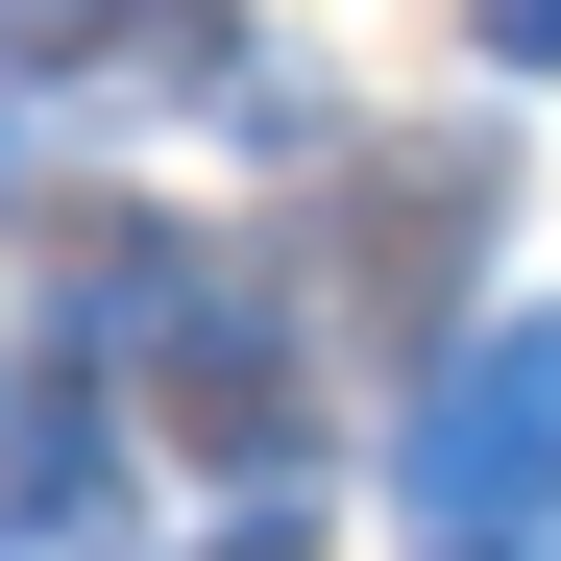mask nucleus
<instances>
[{
  "instance_id": "f257e3e1",
  "label": "nucleus",
  "mask_w": 561,
  "mask_h": 561,
  "mask_svg": "<svg viewBox=\"0 0 561 561\" xmlns=\"http://www.w3.org/2000/svg\"><path fill=\"white\" fill-rule=\"evenodd\" d=\"M415 489H439V513H513V489H561V318H489V342L439 366Z\"/></svg>"
},
{
  "instance_id": "f03ea898",
  "label": "nucleus",
  "mask_w": 561,
  "mask_h": 561,
  "mask_svg": "<svg viewBox=\"0 0 561 561\" xmlns=\"http://www.w3.org/2000/svg\"><path fill=\"white\" fill-rule=\"evenodd\" d=\"M463 25H489V73H561V0H463Z\"/></svg>"
}]
</instances>
